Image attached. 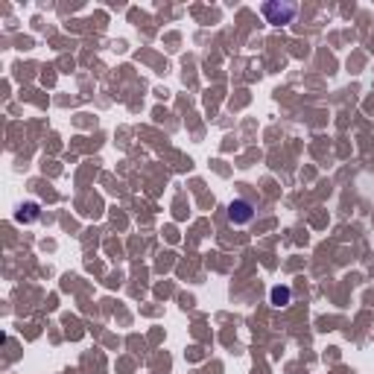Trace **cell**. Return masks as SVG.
<instances>
[{"label": "cell", "instance_id": "4", "mask_svg": "<svg viewBox=\"0 0 374 374\" xmlns=\"http://www.w3.org/2000/svg\"><path fill=\"white\" fill-rule=\"evenodd\" d=\"M290 298H292L290 287H275V290H272V304L275 307H287V304H290Z\"/></svg>", "mask_w": 374, "mask_h": 374}, {"label": "cell", "instance_id": "2", "mask_svg": "<svg viewBox=\"0 0 374 374\" xmlns=\"http://www.w3.org/2000/svg\"><path fill=\"white\" fill-rule=\"evenodd\" d=\"M228 219H231L234 225H246V222H251V219H254V208H251V202H246V199H234V202L228 205Z\"/></svg>", "mask_w": 374, "mask_h": 374}, {"label": "cell", "instance_id": "1", "mask_svg": "<svg viewBox=\"0 0 374 374\" xmlns=\"http://www.w3.org/2000/svg\"><path fill=\"white\" fill-rule=\"evenodd\" d=\"M263 15H266L269 24H290L295 18V6L292 3H266Z\"/></svg>", "mask_w": 374, "mask_h": 374}, {"label": "cell", "instance_id": "3", "mask_svg": "<svg viewBox=\"0 0 374 374\" xmlns=\"http://www.w3.org/2000/svg\"><path fill=\"white\" fill-rule=\"evenodd\" d=\"M35 219H38V205L35 202L21 205V210H18V222H35Z\"/></svg>", "mask_w": 374, "mask_h": 374}]
</instances>
